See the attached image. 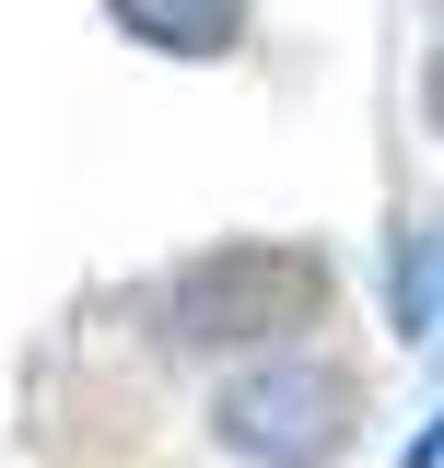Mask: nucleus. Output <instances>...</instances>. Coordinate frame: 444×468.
I'll return each instance as SVG.
<instances>
[{
  "label": "nucleus",
  "instance_id": "nucleus-1",
  "mask_svg": "<svg viewBox=\"0 0 444 468\" xmlns=\"http://www.w3.org/2000/svg\"><path fill=\"white\" fill-rule=\"evenodd\" d=\"M316 304H328V258L316 246H211V258L175 270L164 328L187 351H258V340H292Z\"/></svg>",
  "mask_w": 444,
  "mask_h": 468
},
{
  "label": "nucleus",
  "instance_id": "nucleus-3",
  "mask_svg": "<svg viewBox=\"0 0 444 468\" xmlns=\"http://www.w3.org/2000/svg\"><path fill=\"white\" fill-rule=\"evenodd\" d=\"M106 12L141 48H164V58H222L246 36V0H106Z\"/></svg>",
  "mask_w": 444,
  "mask_h": 468
},
{
  "label": "nucleus",
  "instance_id": "nucleus-2",
  "mask_svg": "<svg viewBox=\"0 0 444 468\" xmlns=\"http://www.w3.org/2000/svg\"><path fill=\"white\" fill-rule=\"evenodd\" d=\"M351 421H363L351 375H339V363H304V351L246 363V375L211 399V433L234 445V457H258V468H316V457H339Z\"/></svg>",
  "mask_w": 444,
  "mask_h": 468
},
{
  "label": "nucleus",
  "instance_id": "nucleus-4",
  "mask_svg": "<svg viewBox=\"0 0 444 468\" xmlns=\"http://www.w3.org/2000/svg\"><path fill=\"white\" fill-rule=\"evenodd\" d=\"M444 328V234L409 223L397 234V340H433Z\"/></svg>",
  "mask_w": 444,
  "mask_h": 468
},
{
  "label": "nucleus",
  "instance_id": "nucleus-5",
  "mask_svg": "<svg viewBox=\"0 0 444 468\" xmlns=\"http://www.w3.org/2000/svg\"><path fill=\"white\" fill-rule=\"evenodd\" d=\"M421 106H433V129H444V48H433V70H421Z\"/></svg>",
  "mask_w": 444,
  "mask_h": 468
}]
</instances>
